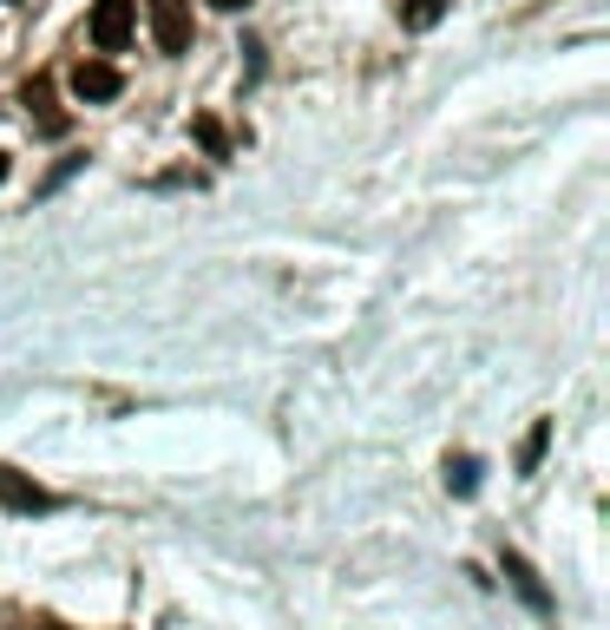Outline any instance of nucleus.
I'll list each match as a JSON object with an SVG mask.
<instances>
[{
  "instance_id": "9",
  "label": "nucleus",
  "mask_w": 610,
  "mask_h": 630,
  "mask_svg": "<svg viewBox=\"0 0 610 630\" xmlns=\"http://www.w3.org/2000/svg\"><path fill=\"white\" fill-rule=\"evenodd\" d=\"M473 487H479V460H473V453H460V460H447V492H460V499H467Z\"/></svg>"
},
{
  "instance_id": "12",
  "label": "nucleus",
  "mask_w": 610,
  "mask_h": 630,
  "mask_svg": "<svg viewBox=\"0 0 610 630\" xmlns=\"http://www.w3.org/2000/svg\"><path fill=\"white\" fill-rule=\"evenodd\" d=\"M0 184H7V151H0Z\"/></svg>"
},
{
  "instance_id": "10",
  "label": "nucleus",
  "mask_w": 610,
  "mask_h": 630,
  "mask_svg": "<svg viewBox=\"0 0 610 630\" xmlns=\"http://www.w3.org/2000/svg\"><path fill=\"white\" fill-rule=\"evenodd\" d=\"M191 139H198L210 158H223V151H230V139H223V126H217V119H191Z\"/></svg>"
},
{
  "instance_id": "1",
  "label": "nucleus",
  "mask_w": 610,
  "mask_h": 630,
  "mask_svg": "<svg viewBox=\"0 0 610 630\" xmlns=\"http://www.w3.org/2000/svg\"><path fill=\"white\" fill-rule=\"evenodd\" d=\"M138 0H92V47L99 53H126L132 47Z\"/></svg>"
},
{
  "instance_id": "11",
  "label": "nucleus",
  "mask_w": 610,
  "mask_h": 630,
  "mask_svg": "<svg viewBox=\"0 0 610 630\" xmlns=\"http://www.w3.org/2000/svg\"><path fill=\"white\" fill-rule=\"evenodd\" d=\"M210 7H217V13H243L250 0H210Z\"/></svg>"
},
{
  "instance_id": "4",
  "label": "nucleus",
  "mask_w": 610,
  "mask_h": 630,
  "mask_svg": "<svg viewBox=\"0 0 610 630\" xmlns=\"http://www.w3.org/2000/svg\"><path fill=\"white\" fill-rule=\"evenodd\" d=\"M499 564H506V584H512V591H519V598H526V604H532L539 618H551V591H544V578L532 571V559H519V552H506Z\"/></svg>"
},
{
  "instance_id": "5",
  "label": "nucleus",
  "mask_w": 610,
  "mask_h": 630,
  "mask_svg": "<svg viewBox=\"0 0 610 630\" xmlns=\"http://www.w3.org/2000/svg\"><path fill=\"white\" fill-rule=\"evenodd\" d=\"M0 506H7V512H47V506H53V492L33 487V480H27V473H13V467H0Z\"/></svg>"
},
{
  "instance_id": "3",
  "label": "nucleus",
  "mask_w": 610,
  "mask_h": 630,
  "mask_svg": "<svg viewBox=\"0 0 610 630\" xmlns=\"http://www.w3.org/2000/svg\"><path fill=\"white\" fill-rule=\"evenodd\" d=\"M72 92H79L86 106H106V99L126 92V72L112 67V60H79V67H72Z\"/></svg>"
},
{
  "instance_id": "2",
  "label": "nucleus",
  "mask_w": 610,
  "mask_h": 630,
  "mask_svg": "<svg viewBox=\"0 0 610 630\" xmlns=\"http://www.w3.org/2000/svg\"><path fill=\"white\" fill-rule=\"evenodd\" d=\"M144 7H151L158 53H191V0H144Z\"/></svg>"
},
{
  "instance_id": "7",
  "label": "nucleus",
  "mask_w": 610,
  "mask_h": 630,
  "mask_svg": "<svg viewBox=\"0 0 610 630\" xmlns=\"http://www.w3.org/2000/svg\"><path fill=\"white\" fill-rule=\"evenodd\" d=\"M440 13H447V0H401V27H407V33L440 27Z\"/></svg>"
},
{
  "instance_id": "6",
  "label": "nucleus",
  "mask_w": 610,
  "mask_h": 630,
  "mask_svg": "<svg viewBox=\"0 0 610 630\" xmlns=\"http://www.w3.org/2000/svg\"><path fill=\"white\" fill-rule=\"evenodd\" d=\"M20 106H27V112L40 119V132H47V139H67V112L53 106V86H47V79H27V92H20Z\"/></svg>"
},
{
  "instance_id": "8",
  "label": "nucleus",
  "mask_w": 610,
  "mask_h": 630,
  "mask_svg": "<svg viewBox=\"0 0 610 630\" xmlns=\"http://www.w3.org/2000/svg\"><path fill=\"white\" fill-rule=\"evenodd\" d=\"M544 447H551V420H532V433L519 440V473H539Z\"/></svg>"
}]
</instances>
